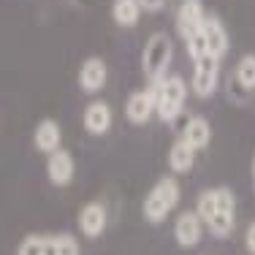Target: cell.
<instances>
[{
  "mask_svg": "<svg viewBox=\"0 0 255 255\" xmlns=\"http://www.w3.org/2000/svg\"><path fill=\"white\" fill-rule=\"evenodd\" d=\"M44 242L46 234H27L16 247V255H44Z\"/></svg>",
  "mask_w": 255,
  "mask_h": 255,
  "instance_id": "ffe728a7",
  "label": "cell"
},
{
  "mask_svg": "<svg viewBox=\"0 0 255 255\" xmlns=\"http://www.w3.org/2000/svg\"><path fill=\"white\" fill-rule=\"evenodd\" d=\"M179 138L182 141H187L193 149H204V147H209V141H212V125H209V120L206 117H187V123L185 128H182V133H179Z\"/></svg>",
  "mask_w": 255,
  "mask_h": 255,
  "instance_id": "9a60e30c",
  "label": "cell"
},
{
  "mask_svg": "<svg viewBox=\"0 0 255 255\" xmlns=\"http://www.w3.org/2000/svg\"><path fill=\"white\" fill-rule=\"evenodd\" d=\"M196 155L198 152L190 147V144L177 138V141L171 144V149H168V168H171L174 174H187L193 166H196Z\"/></svg>",
  "mask_w": 255,
  "mask_h": 255,
  "instance_id": "2e32d148",
  "label": "cell"
},
{
  "mask_svg": "<svg viewBox=\"0 0 255 255\" xmlns=\"http://www.w3.org/2000/svg\"><path fill=\"white\" fill-rule=\"evenodd\" d=\"M245 247H247V253H250V255H255V220L245 231Z\"/></svg>",
  "mask_w": 255,
  "mask_h": 255,
  "instance_id": "cb8c5ba5",
  "label": "cell"
},
{
  "mask_svg": "<svg viewBox=\"0 0 255 255\" xmlns=\"http://www.w3.org/2000/svg\"><path fill=\"white\" fill-rule=\"evenodd\" d=\"M171 57H174V41L168 33L157 30L147 38L141 49V74L147 79V87H155L163 79L168 76V68H171Z\"/></svg>",
  "mask_w": 255,
  "mask_h": 255,
  "instance_id": "3957f363",
  "label": "cell"
},
{
  "mask_svg": "<svg viewBox=\"0 0 255 255\" xmlns=\"http://www.w3.org/2000/svg\"><path fill=\"white\" fill-rule=\"evenodd\" d=\"M44 255H82V247H79L74 234H46L44 242Z\"/></svg>",
  "mask_w": 255,
  "mask_h": 255,
  "instance_id": "ac0fdd59",
  "label": "cell"
},
{
  "mask_svg": "<svg viewBox=\"0 0 255 255\" xmlns=\"http://www.w3.org/2000/svg\"><path fill=\"white\" fill-rule=\"evenodd\" d=\"M112 19L117 27H136L138 19H141V5L138 0H112Z\"/></svg>",
  "mask_w": 255,
  "mask_h": 255,
  "instance_id": "e0dca14e",
  "label": "cell"
},
{
  "mask_svg": "<svg viewBox=\"0 0 255 255\" xmlns=\"http://www.w3.org/2000/svg\"><path fill=\"white\" fill-rule=\"evenodd\" d=\"M46 177L54 187H68L76 177V163H74V155L68 149H57L46 157Z\"/></svg>",
  "mask_w": 255,
  "mask_h": 255,
  "instance_id": "7c38bea8",
  "label": "cell"
},
{
  "mask_svg": "<svg viewBox=\"0 0 255 255\" xmlns=\"http://www.w3.org/2000/svg\"><path fill=\"white\" fill-rule=\"evenodd\" d=\"M155 117V90H133L125 98V120L130 125H147Z\"/></svg>",
  "mask_w": 255,
  "mask_h": 255,
  "instance_id": "9c48e42d",
  "label": "cell"
},
{
  "mask_svg": "<svg viewBox=\"0 0 255 255\" xmlns=\"http://www.w3.org/2000/svg\"><path fill=\"white\" fill-rule=\"evenodd\" d=\"M138 5H141L144 14H160L168 5V0H138Z\"/></svg>",
  "mask_w": 255,
  "mask_h": 255,
  "instance_id": "603a6c76",
  "label": "cell"
},
{
  "mask_svg": "<svg viewBox=\"0 0 255 255\" xmlns=\"http://www.w3.org/2000/svg\"><path fill=\"white\" fill-rule=\"evenodd\" d=\"M185 46H187V57L193 60V63H198L201 57H206V41H204V35H201V30H198L196 35H190V38L185 41Z\"/></svg>",
  "mask_w": 255,
  "mask_h": 255,
  "instance_id": "44dd1931",
  "label": "cell"
},
{
  "mask_svg": "<svg viewBox=\"0 0 255 255\" xmlns=\"http://www.w3.org/2000/svg\"><path fill=\"white\" fill-rule=\"evenodd\" d=\"M79 90L87 95H98L109 82V65L106 60L93 54V57H84L82 65H79V74H76Z\"/></svg>",
  "mask_w": 255,
  "mask_h": 255,
  "instance_id": "8992f818",
  "label": "cell"
},
{
  "mask_svg": "<svg viewBox=\"0 0 255 255\" xmlns=\"http://www.w3.org/2000/svg\"><path fill=\"white\" fill-rule=\"evenodd\" d=\"M201 236H204V223L196 215V209L179 212L177 220H174V239H177V245L182 250H193L201 242Z\"/></svg>",
  "mask_w": 255,
  "mask_h": 255,
  "instance_id": "30bf717a",
  "label": "cell"
},
{
  "mask_svg": "<svg viewBox=\"0 0 255 255\" xmlns=\"http://www.w3.org/2000/svg\"><path fill=\"white\" fill-rule=\"evenodd\" d=\"M253 185H255V157H253Z\"/></svg>",
  "mask_w": 255,
  "mask_h": 255,
  "instance_id": "d4e9b609",
  "label": "cell"
},
{
  "mask_svg": "<svg viewBox=\"0 0 255 255\" xmlns=\"http://www.w3.org/2000/svg\"><path fill=\"white\" fill-rule=\"evenodd\" d=\"M204 19H206V11L201 0H182L177 8V33L182 35V41L196 35L201 30Z\"/></svg>",
  "mask_w": 255,
  "mask_h": 255,
  "instance_id": "4fadbf2b",
  "label": "cell"
},
{
  "mask_svg": "<svg viewBox=\"0 0 255 255\" xmlns=\"http://www.w3.org/2000/svg\"><path fill=\"white\" fill-rule=\"evenodd\" d=\"M228 95H231V101H236V103H245L247 98H250V93H247V90L242 87L234 76L228 79Z\"/></svg>",
  "mask_w": 255,
  "mask_h": 255,
  "instance_id": "7402d4cb",
  "label": "cell"
},
{
  "mask_svg": "<svg viewBox=\"0 0 255 255\" xmlns=\"http://www.w3.org/2000/svg\"><path fill=\"white\" fill-rule=\"evenodd\" d=\"M152 90H155V117L166 125L177 123V117L182 114V109L187 103V93H190L187 82L179 74H168Z\"/></svg>",
  "mask_w": 255,
  "mask_h": 255,
  "instance_id": "277c9868",
  "label": "cell"
},
{
  "mask_svg": "<svg viewBox=\"0 0 255 255\" xmlns=\"http://www.w3.org/2000/svg\"><path fill=\"white\" fill-rule=\"evenodd\" d=\"M234 79L247 90V93H253V90H255V54H245V57L236 63Z\"/></svg>",
  "mask_w": 255,
  "mask_h": 255,
  "instance_id": "d6986e66",
  "label": "cell"
},
{
  "mask_svg": "<svg viewBox=\"0 0 255 255\" xmlns=\"http://www.w3.org/2000/svg\"><path fill=\"white\" fill-rule=\"evenodd\" d=\"M82 125L84 130L90 133V136H106L109 130H112L114 125V109L109 101H90L87 106H84V114H82Z\"/></svg>",
  "mask_w": 255,
  "mask_h": 255,
  "instance_id": "ba28073f",
  "label": "cell"
},
{
  "mask_svg": "<svg viewBox=\"0 0 255 255\" xmlns=\"http://www.w3.org/2000/svg\"><path fill=\"white\" fill-rule=\"evenodd\" d=\"M201 35L206 41V52H209V57L223 60L228 54L231 38H228V30L220 22V16H217V14H206V19L201 25Z\"/></svg>",
  "mask_w": 255,
  "mask_h": 255,
  "instance_id": "8fae6325",
  "label": "cell"
},
{
  "mask_svg": "<svg viewBox=\"0 0 255 255\" xmlns=\"http://www.w3.org/2000/svg\"><path fill=\"white\" fill-rule=\"evenodd\" d=\"M220 84V60L215 57H201L198 63H193V79L190 90L196 93V98H212Z\"/></svg>",
  "mask_w": 255,
  "mask_h": 255,
  "instance_id": "5b68a950",
  "label": "cell"
},
{
  "mask_svg": "<svg viewBox=\"0 0 255 255\" xmlns=\"http://www.w3.org/2000/svg\"><path fill=\"white\" fill-rule=\"evenodd\" d=\"M179 198H182V187L177 177H160L152 187L147 190L141 201V215L149 226H160L163 220H168L174 209L179 206Z\"/></svg>",
  "mask_w": 255,
  "mask_h": 255,
  "instance_id": "7a4b0ae2",
  "label": "cell"
},
{
  "mask_svg": "<svg viewBox=\"0 0 255 255\" xmlns=\"http://www.w3.org/2000/svg\"><path fill=\"white\" fill-rule=\"evenodd\" d=\"M33 147L38 149V152H44L46 157L52 152H57V149H63V128H60L57 120L46 117V120H41V123H35Z\"/></svg>",
  "mask_w": 255,
  "mask_h": 255,
  "instance_id": "5bb4252c",
  "label": "cell"
},
{
  "mask_svg": "<svg viewBox=\"0 0 255 255\" xmlns=\"http://www.w3.org/2000/svg\"><path fill=\"white\" fill-rule=\"evenodd\" d=\"M196 215L204 228L217 239H226L236 228V196L231 187H206L196 198Z\"/></svg>",
  "mask_w": 255,
  "mask_h": 255,
  "instance_id": "6da1fadb",
  "label": "cell"
},
{
  "mask_svg": "<svg viewBox=\"0 0 255 255\" xmlns=\"http://www.w3.org/2000/svg\"><path fill=\"white\" fill-rule=\"evenodd\" d=\"M76 226H79V234L87 236V239H98V236H103V231H106V226H109L106 204L103 201H87L76 215Z\"/></svg>",
  "mask_w": 255,
  "mask_h": 255,
  "instance_id": "52a82bcc",
  "label": "cell"
}]
</instances>
